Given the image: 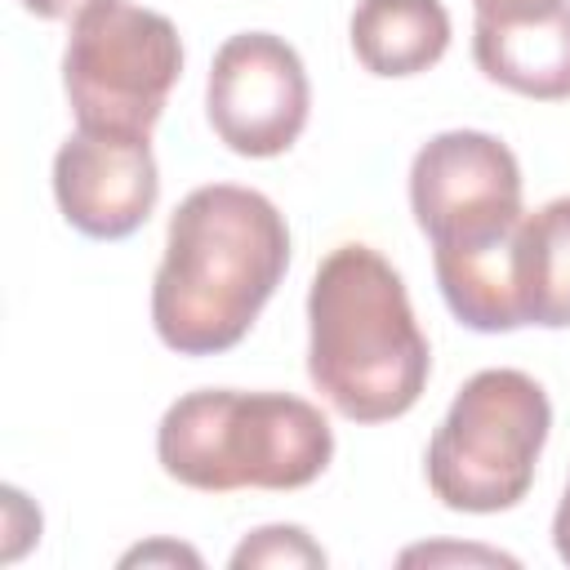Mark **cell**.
I'll use <instances>...</instances> for the list:
<instances>
[{
	"mask_svg": "<svg viewBox=\"0 0 570 570\" xmlns=\"http://www.w3.org/2000/svg\"><path fill=\"white\" fill-rule=\"evenodd\" d=\"M312 111V85L298 49L272 31L227 36L209 62L205 116L236 156L267 160L298 142Z\"/></svg>",
	"mask_w": 570,
	"mask_h": 570,
	"instance_id": "cell-7",
	"label": "cell"
},
{
	"mask_svg": "<svg viewBox=\"0 0 570 570\" xmlns=\"http://www.w3.org/2000/svg\"><path fill=\"white\" fill-rule=\"evenodd\" d=\"M178 76L183 40L165 13L134 0H94L71 18L62 89L80 129L151 138Z\"/></svg>",
	"mask_w": 570,
	"mask_h": 570,
	"instance_id": "cell-5",
	"label": "cell"
},
{
	"mask_svg": "<svg viewBox=\"0 0 570 570\" xmlns=\"http://www.w3.org/2000/svg\"><path fill=\"white\" fill-rule=\"evenodd\" d=\"M53 200L80 236H134L160 200L151 138L76 125V134H67L53 156Z\"/></svg>",
	"mask_w": 570,
	"mask_h": 570,
	"instance_id": "cell-8",
	"label": "cell"
},
{
	"mask_svg": "<svg viewBox=\"0 0 570 570\" xmlns=\"http://www.w3.org/2000/svg\"><path fill=\"white\" fill-rule=\"evenodd\" d=\"M472 58L485 80L539 98H570V0H543L508 13H476Z\"/></svg>",
	"mask_w": 570,
	"mask_h": 570,
	"instance_id": "cell-9",
	"label": "cell"
},
{
	"mask_svg": "<svg viewBox=\"0 0 570 570\" xmlns=\"http://www.w3.org/2000/svg\"><path fill=\"white\" fill-rule=\"evenodd\" d=\"M432 374L401 272L370 245L330 249L307 289V379L352 423L414 410Z\"/></svg>",
	"mask_w": 570,
	"mask_h": 570,
	"instance_id": "cell-2",
	"label": "cell"
},
{
	"mask_svg": "<svg viewBox=\"0 0 570 570\" xmlns=\"http://www.w3.org/2000/svg\"><path fill=\"white\" fill-rule=\"evenodd\" d=\"M27 13H36V18H45V22H62V18H76L85 4H94V0H18Z\"/></svg>",
	"mask_w": 570,
	"mask_h": 570,
	"instance_id": "cell-14",
	"label": "cell"
},
{
	"mask_svg": "<svg viewBox=\"0 0 570 570\" xmlns=\"http://www.w3.org/2000/svg\"><path fill=\"white\" fill-rule=\"evenodd\" d=\"M436 557H463V561H468V557H481V561L517 566V561H512V557H503V552H476V548H463V552H459V548H410L401 561H436Z\"/></svg>",
	"mask_w": 570,
	"mask_h": 570,
	"instance_id": "cell-15",
	"label": "cell"
},
{
	"mask_svg": "<svg viewBox=\"0 0 570 570\" xmlns=\"http://www.w3.org/2000/svg\"><path fill=\"white\" fill-rule=\"evenodd\" d=\"M232 566H325V548L303 525H263L236 543Z\"/></svg>",
	"mask_w": 570,
	"mask_h": 570,
	"instance_id": "cell-12",
	"label": "cell"
},
{
	"mask_svg": "<svg viewBox=\"0 0 570 570\" xmlns=\"http://www.w3.org/2000/svg\"><path fill=\"white\" fill-rule=\"evenodd\" d=\"M410 214L432 249H476L521 223V165L485 129H445L410 160Z\"/></svg>",
	"mask_w": 570,
	"mask_h": 570,
	"instance_id": "cell-6",
	"label": "cell"
},
{
	"mask_svg": "<svg viewBox=\"0 0 570 570\" xmlns=\"http://www.w3.org/2000/svg\"><path fill=\"white\" fill-rule=\"evenodd\" d=\"M552 548L570 566V481H566V494H561V503L552 512Z\"/></svg>",
	"mask_w": 570,
	"mask_h": 570,
	"instance_id": "cell-16",
	"label": "cell"
},
{
	"mask_svg": "<svg viewBox=\"0 0 570 570\" xmlns=\"http://www.w3.org/2000/svg\"><path fill=\"white\" fill-rule=\"evenodd\" d=\"M134 561H142V566H151V561H187V566H200V557L191 548H183V543H147V548H134V552L120 557V566H134Z\"/></svg>",
	"mask_w": 570,
	"mask_h": 570,
	"instance_id": "cell-13",
	"label": "cell"
},
{
	"mask_svg": "<svg viewBox=\"0 0 570 570\" xmlns=\"http://www.w3.org/2000/svg\"><path fill=\"white\" fill-rule=\"evenodd\" d=\"M552 432V401L525 370L472 374L428 441V490L450 512H508L530 485Z\"/></svg>",
	"mask_w": 570,
	"mask_h": 570,
	"instance_id": "cell-4",
	"label": "cell"
},
{
	"mask_svg": "<svg viewBox=\"0 0 570 570\" xmlns=\"http://www.w3.org/2000/svg\"><path fill=\"white\" fill-rule=\"evenodd\" d=\"M289 267L285 214L254 187L205 183L178 200L151 281L156 338L178 356L236 347Z\"/></svg>",
	"mask_w": 570,
	"mask_h": 570,
	"instance_id": "cell-1",
	"label": "cell"
},
{
	"mask_svg": "<svg viewBox=\"0 0 570 570\" xmlns=\"http://www.w3.org/2000/svg\"><path fill=\"white\" fill-rule=\"evenodd\" d=\"M512 294L521 325L570 330V196L521 214L512 236Z\"/></svg>",
	"mask_w": 570,
	"mask_h": 570,
	"instance_id": "cell-11",
	"label": "cell"
},
{
	"mask_svg": "<svg viewBox=\"0 0 570 570\" xmlns=\"http://www.w3.org/2000/svg\"><path fill=\"white\" fill-rule=\"evenodd\" d=\"M156 459L169 481L200 494L303 490L330 468L334 428L294 392L196 387L160 414Z\"/></svg>",
	"mask_w": 570,
	"mask_h": 570,
	"instance_id": "cell-3",
	"label": "cell"
},
{
	"mask_svg": "<svg viewBox=\"0 0 570 570\" xmlns=\"http://www.w3.org/2000/svg\"><path fill=\"white\" fill-rule=\"evenodd\" d=\"M476 13H508V9H525V4H543V0H472Z\"/></svg>",
	"mask_w": 570,
	"mask_h": 570,
	"instance_id": "cell-17",
	"label": "cell"
},
{
	"mask_svg": "<svg viewBox=\"0 0 570 570\" xmlns=\"http://www.w3.org/2000/svg\"><path fill=\"white\" fill-rule=\"evenodd\" d=\"M352 53L370 76L401 80L436 67L450 49V13L441 0H361L347 22Z\"/></svg>",
	"mask_w": 570,
	"mask_h": 570,
	"instance_id": "cell-10",
	"label": "cell"
}]
</instances>
